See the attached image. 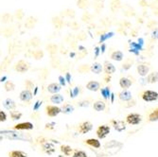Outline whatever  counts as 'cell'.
<instances>
[{"label":"cell","instance_id":"obj_1","mask_svg":"<svg viewBox=\"0 0 158 157\" xmlns=\"http://www.w3.org/2000/svg\"><path fill=\"white\" fill-rule=\"evenodd\" d=\"M121 11H122V14L125 16V17H128V18H132V17H135L136 16V10L135 8H133L132 6H130L129 4H124L122 5L121 7Z\"/></svg>","mask_w":158,"mask_h":157},{"label":"cell","instance_id":"obj_2","mask_svg":"<svg viewBox=\"0 0 158 157\" xmlns=\"http://www.w3.org/2000/svg\"><path fill=\"white\" fill-rule=\"evenodd\" d=\"M142 121V116L137 113H131L126 117V122L130 125H138Z\"/></svg>","mask_w":158,"mask_h":157},{"label":"cell","instance_id":"obj_3","mask_svg":"<svg viewBox=\"0 0 158 157\" xmlns=\"http://www.w3.org/2000/svg\"><path fill=\"white\" fill-rule=\"evenodd\" d=\"M142 97V99L144 101H157V98H158V94L157 92L155 91H152V90H146L143 92V94L141 95Z\"/></svg>","mask_w":158,"mask_h":157},{"label":"cell","instance_id":"obj_4","mask_svg":"<svg viewBox=\"0 0 158 157\" xmlns=\"http://www.w3.org/2000/svg\"><path fill=\"white\" fill-rule=\"evenodd\" d=\"M110 133V126L108 125H100L97 131H96V134L99 139H103L105 138Z\"/></svg>","mask_w":158,"mask_h":157},{"label":"cell","instance_id":"obj_5","mask_svg":"<svg viewBox=\"0 0 158 157\" xmlns=\"http://www.w3.org/2000/svg\"><path fill=\"white\" fill-rule=\"evenodd\" d=\"M38 23V18L34 15H30L27 16L24 22V27L27 30H32L35 27V26Z\"/></svg>","mask_w":158,"mask_h":157},{"label":"cell","instance_id":"obj_6","mask_svg":"<svg viewBox=\"0 0 158 157\" xmlns=\"http://www.w3.org/2000/svg\"><path fill=\"white\" fill-rule=\"evenodd\" d=\"M14 69H15V71H17L18 73H25L30 69V64L24 60H20L15 64V65H14Z\"/></svg>","mask_w":158,"mask_h":157},{"label":"cell","instance_id":"obj_7","mask_svg":"<svg viewBox=\"0 0 158 157\" xmlns=\"http://www.w3.org/2000/svg\"><path fill=\"white\" fill-rule=\"evenodd\" d=\"M92 129H93V124L90 121H84V122L81 123L79 125V128H78L79 133L81 134L89 133Z\"/></svg>","mask_w":158,"mask_h":157},{"label":"cell","instance_id":"obj_8","mask_svg":"<svg viewBox=\"0 0 158 157\" xmlns=\"http://www.w3.org/2000/svg\"><path fill=\"white\" fill-rule=\"evenodd\" d=\"M46 113L48 117L54 118V117H57L61 113V108L55 105H48L46 107Z\"/></svg>","mask_w":158,"mask_h":157},{"label":"cell","instance_id":"obj_9","mask_svg":"<svg viewBox=\"0 0 158 157\" xmlns=\"http://www.w3.org/2000/svg\"><path fill=\"white\" fill-rule=\"evenodd\" d=\"M61 18H64V17H67V18H70V19H74L76 17V11L75 10L71 9V8H66L64 10H63L61 12H60V15H59Z\"/></svg>","mask_w":158,"mask_h":157},{"label":"cell","instance_id":"obj_10","mask_svg":"<svg viewBox=\"0 0 158 157\" xmlns=\"http://www.w3.org/2000/svg\"><path fill=\"white\" fill-rule=\"evenodd\" d=\"M92 8L96 14H99L104 9V0H93Z\"/></svg>","mask_w":158,"mask_h":157},{"label":"cell","instance_id":"obj_11","mask_svg":"<svg viewBox=\"0 0 158 157\" xmlns=\"http://www.w3.org/2000/svg\"><path fill=\"white\" fill-rule=\"evenodd\" d=\"M51 23L53 25V27L56 28V30H62L64 27V26L65 25V22L63 18H61L59 15L57 16H53L51 18Z\"/></svg>","mask_w":158,"mask_h":157},{"label":"cell","instance_id":"obj_12","mask_svg":"<svg viewBox=\"0 0 158 157\" xmlns=\"http://www.w3.org/2000/svg\"><path fill=\"white\" fill-rule=\"evenodd\" d=\"M122 7L121 0H110V11L112 13H117L120 10Z\"/></svg>","mask_w":158,"mask_h":157},{"label":"cell","instance_id":"obj_13","mask_svg":"<svg viewBox=\"0 0 158 157\" xmlns=\"http://www.w3.org/2000/svg\"><path fill=\"white\" fill-rule=\"evenodd\" d=\"M32 97H33L32 92L28 89H25V90L21 91V93L19 95V98L24 102H30L32 99Z\"/></svg>","mask_w":158,"mask_h":157},{"label":"cell","instance_id":"obj_14","mask_svg":"<svg viewBox=\"0 0 158 157\" xmlns=\"http://www.w3.org/2000/svg\"><path fill=\"white\" fill-rule=\"evenodd\" d=\"M14 130H18V131H28V130H32L33 129V124L31 122H22L18 123L13 127Z\"/></svg>","mask_w":158,"mask_h":157},{"label":"cell","instance_id":"obj_15","mask_svg":"<svg viewBox=\"0 0 158 157\" xmlns=\"http://www.w3.org/2000/svg\"><path fill=\"white\" fill-rule=\"evenodd\" d=\"M95 19V15L94 14H92L91 12L87 11V10H85L82 14H81V20L85 23V24H92L93 21Z\"/></svg>","mask_w":158,"mask_h":157},{"label":"cell","instance_id":"obj_16","mask_svg":"<svg viewBox=\"0 0 158 157\" xmlns=\"http://www.w3.org/2000/svg\"><path fill=\"white\" fill-rule=\"evenodd\" d=\"M149 71H150V66L147 64H139L137 65V73L142 77L147 76L149 74Z\"/></svg>","mask_w":158,"mask_h":157},{"label":"cell","instance_id":"obj_17","mask_svg":"<svg viewBox=\"0 0 158 157\" xmlns=\"http://www.w3.org/2000/svg\"><path fill=\"white\" fill-rule=\"evenodd\" d=\"M118 97L122 101H130L133 99L132 93L129 90H123V91L119 92L118 93Z\"/></svg>","mask_w":158,"mask_h":157},{"label":"cell","instance_id":"obj_18","mask_svg":"<svg viewBox=\"0 0 158 157\" xmlns=\"http://www.w3.org/2000/svg\"><path fill=\"white\" fill-rule=\"evenodd\" d=\"M102 70H104L106 75H112L113 73L116 72V67H114V65L112 63L106 61L104 63V66H102Z\"/></svg>","mask_w":158,"mask_h":157},{"label":"cell","instance_id":"obj_19","mask_svg":"<svg viewBox=\"0 0 158 157\" xmlns=\"http://www.w3.org/2000/svg\"><path fill=\"white\" fill-rule=\"evenodd\" d=\"M48 91L49 92V93H51V94H58L60 91H61V89H62V86L59 84V83H56V82H52V83H50V84H48Z\"/></svg>","mask_w":158,"mask_h":157},{"label":"cell","instance_id":"obj_20","mask_svg":"<svg viewBox=\"0 0 158 157\" xmlns=\"http://www.w3.org/2000/svg\"><path fill=\"white\" fill-rule=\"evenodd\" d=\"M111 123L113 124L114 130L118 132H122L123 130L126 129V123L123 120H112Z\"/></svg>","mask_w":158,"mask_h":157},{"label":"cell","instance_id":"obj_21","mask_svg":"<svg viewBox=\"0 0 158 157\" xmlns=\"http://www.w3.org/2000/svg\"><path fill=\"white\" fill-rule=\"evenodd\" d=\"M14 20V17L11 13L10 12H4L1 16H0V22H2L3 24H10Z\"/></svg>","mask_w":158,"mask_h":157},{"label":"cell","instance_id":"obj_22","mask_svg":"<svg viewBox=\"0 0 158 157\" xmlns=\"http://www.w3.org/2000/svg\"><path fill=\"white\" fill-rule=\"evenodd\" d=\"M42 149H43V151H44L48 155H50V154L55 152V146H54V144L50 143V142H46V143L43 144Z\"/></svg>","mask_w":158,"mask_h":157},{"label":"cell","instance_id":"obj_23","mask_svg":"<svg viewBox=\"0 0 158 157\" xmlns=\"http://www.w3.org/2000/svg\"><path fill=\"white\" fill-rule=\"evenodd\" d=\"M3 106H4L5 109H7L9 111H12V110H14L16 108V103L11 98H6L5 101H3Z\"/></svg>","mask_w":158,"mask_h":157},{"label":"cell","instance_id":"obj_24","mask_svg":"<svg viewBox=\"0 0 158 157\" xmlns=\"http://www.w3.org/2000/svg\"><path fill=\"white\" fill-rule=\"evenodd\" d=\"M86 88H87L89 91L97 92L100 89V83L96 81H91L86 84Z\"/></svg>","mask_w":158,"mask_h":157},{"label":"cell","instance_id":"obj_25","mask_svg":"<svg viewBox=\"0 0 158 157\" xmlns=\"http://www.w3.org/2000/svg\"><path fill=\"white\" fill-rule=\"evenodd\" d=\"M91 5L90 0H77L76 1V6L80 10H87Z\"/></svg>","mask_w":158,"mask_h":157},{"label":"cell","instance_id":"obj_26","mask_svg":"<svg viewBox=\"0 0 158 157\" xmlns=\"http://www.w3.org/2000/svg\"><path fill=\"white\" fill-rule=\"evenodd\" d=\"M110 58H111L112 60H114V61H116V62H120V61L123 60L124 55H123V53H122L121 51H119V50H114V51H113V52L111 53Z\"/></svg>","mask_w":158,"mask_h":157},{"label":"cell","instance_id":"obj_27","mask_svg":"<svg viewBox=\"0 0 158 157\" xmlns=\"http://www.w3.org/2000/svg\"><path fill=\"white\" fill-rule=\"evenodd\" d=\"M46 49L48 50V52L51 56H54V55H56L57 52H58L59 47L57 46V45L55 44V43H49L48 45H47Z\"/></svg>","mask_w":158,"mask_h":157},{"label":"cell","instance_id":"obj_28","mask_svg":"<svg viewBox=\"0 0 158 157\" xmlns=\"http://www.w3.org/2000/svg\"><path fill=\"white\" fill-rule=\"evenodd\" d=\"M119 85L120 87L123 88V90H127L129 87H131L132 85V81L128 78H125V77H122L120 80H119Z\"/></svg>","mask_w":158,"mask_h":157},{"label":"cell","instance_id":"obj_29","mask_svg":"<svg viewBox=\"0 0 158 157\" xmlns=\"http://www.w3.org/2000/svg\"><path fill=\"white\" fill-rule=\"evenodd\" d=\"M85 144H87L88 146L90 147H93V148H96V149H98L100 148V146H102V144H100V142L96 139V138H89V139H86L84 141Z\"/></svg>","mask_w":158,"mask_h":157},{"label":"cell","instance_id":"obj_30","mask_svg":"<svg viewBox=\"0 0 158 157\" xmlns=\"http://www.w3.org/2000/svg\"><path fill=\"white\" fill-rule=\"evenodd\" d=\"M13 56L14 55H9V56H7L6 58L3 60V62L1 63V65H0V70H6L7 68H8V66H9V64L11 63V61L13 60Z\"/></svg>","mask_w":158,"mask_h":157},{"label":"cell","instance_id":"obj_31","mask_svg":"<svg viewBox=\"0 0 158 157\" xmlns=\"http://www.w3.org/2000/svg\"><path fill=\"white\" fill-rule=\"evenodd\" d=\"M90 71H92L95 74H99L102 72V64L98 62L94 63L92 65H90Z\"/></svg>","mask_w":158,"mask_h":157},{"label":"cell","instance_id":"obj_32","mask_svg":"<svg viewBox=\"0 0 158 157\" xmlns=\"http://www.w3.org/2000/svg\"><path fill=\"white\" fill-rule=\"evenodd\" d=\"M64 101V97L61 94H54L50 97V101L55 104H61Z\"/></svg>","mask_w":158,"mask_h":157},{"label":"cell","instance_id":"obj_33","mask_svg":"<svg viewBox=\"0 0 158 157\" xmlns=\"http://www.w3.org/2000/svg\"><path fill=\"white\" fill-rule=\"evenodd\" d=\"M13 17L15 18L17 21H19V22L22 21V20H24V18H25V11H24V10L22 8L16 9L15 11H14Z\"/></svg>","mask_w":158,"mask_h":157},{"label":"cell","instance_id":"obj_34","mask_svg":"<svg viewBox=\"0 0 158 157\" xmlns=\"http://www.w3.org/2000/svg\"><path fill=\"white\" fill-rule=\"evenodd\" d=\"M106 105H105V102L102 101H97L96 102H94V105H93V108L95 111L97 112H102L104 111Z\"/></svg>","mask_w":158,"mask_h":157},{"label":"cell","instance_id":"obj_35","mask_svg":"<svg viewBox=\"0 0 158 157\" xmlns=\"http://www.w3.org/2000/svg\"><path fill=\"white\" fill-rule=\"evenodd\" d=\"M1 32H2V34H3L6 38H10V37L12 36L13 33H14V27H13L12 26H10V27H4L3 30L1 31Z\"/></svg>","mask_w":158,"mask_h":157},{"label":"cell","instance_id":"obj_36","mask_svg":"<svg viewBox=\"0 0 158 157\" xmlns=\"http://www.w3.org/2000/svg\"><path fill=\"white\" fill-rule=\"evenodd\" d=\"M74 110H75V108H74L73 105H71V104H69V103H66V104H64V105L61 108V113L65 114V115H69V114L73 113Z\"/></svg>","mask_w":158,"mask_h":157},{"label":"cell","instance_id":"obj_37","mask_svg":"<svg viewBox=\"0 0 158 157\" xmlns=\"http://www.w3.org/2000/svg\"><path fill=\"white\" fill-rule=\"evenodd\" d=\"M9 157H27V154L23 151L14 150L9 152Z\"/></svg>","mask_w":158,"mask_h":157},{"label":"cell","instance_id":"obj_38","mask_svg":"<svg viewBox=\"0 0 158 157\" xmlns=\"http://www.w3.org/2000/svg\"><path fill=\"white\" fill-rule=\"evenodd\" d=\"M60 150L64 153V155H65V156H69V155H71V153L73 152V149L68 145H62Z\"/></svg>","mask_w":158,"mask_h":157},{"label":"cell","instance_id":"obj_39","mask_svg":"<svg viewBox=\"0 0 158 157\" xmlns=\"http://www.w3.org/2000/svg\"><path fill=\"white\" fill-rule=\"evenodd\" d=\"M65 25L70 27L71 30H73V31H79L80 30V27H81V25L79 24V22L73 20V21H70V22H67L65 23Z\"/></svg>","mask_w":158,"mask_h":157},{"label":"cell","instance_id":"obj_40","mask_svg":"<svg viewBox=\"0 0 158 157\" xmlns=\"http://www.w3.org/2000/svg\"><path fill=\"white\" fill-rule=\"evenodd\" d=\"M32 56L35 60H41L44 58L45 56V53L42 49H36V50H33L32 51Z\"/></svg>","mask_w":158,"mask_h":157},{"label":"cell","instance_id":"obj_41","mask_svg":"<svg viewBox=\"0 0 158 157\" xmlns=\"http://www.w3.org/2000/svg\"><path fill=\"white\" fill-rule=\"evenodd\" d=\"M99 22H100V24H102V26H104V27H106L112 26V24H113V20H111V18L108 17V16H105V17L100 18Z\"/></svg>","mask_w":158,"mask_h":157},{"label":"cell","instance_id":"obj_42","mask_svg":"<svg viewBox=\"0 0 158 157\" xmlns=\"http://www.w3.org/2000/svg\"><path fill=\"white\" fill-rule=\"evenodd\" d=\"M28 44H30L31 47L37 48V47H39L41 45V40L38 37H33V38H31L30 41H28Z\"/></svg>","mask_w":158,"mask_h":157},{"label":"cell","instance_id":"obj_43","mask_svg":"<svg viewBox=\"0 0 158 157\" xmlns=\"http://www.w3.org/2000/svg\"><path fill=\"white\" fill-rule=\"evenodd\" d=\"M10 118H12V120H18V119H21L22 118V113L18 112V111H10Z\"/></svg>","mask_w":158,"mask_h":157},{"label":"cell","instance_id":"obj_44","mask_svg":"<svg viewBox=\"0 0 158 157\" xmlns=\"http://www.w3.org/2000/svg\"><path fill=\"white\" fill-rule=\"evenodd\" d=\"M118 25L120 27H123V28H130L132 27V23L129 21V20H120L118 22Z\"/></svg>","mask_w":158,"mask_h":157},{"label":"cell","instance_id":"obj_45","mask_svg":"<svg viewBox=\"0 0 158 157\" xmlns=\"http://www.w3.org/2000/svg\"><path fill=\"white\" fill-rule=\"evenodd\" d=\"M4 88L7 92H10V91H13L14 89H15V84H14L12 81H6L5 85H4Z\"/></svg>","mask_w":158,"mask_h":157},{"label":"cell","instance_id":"obj_46","mask_svg":"<svg viewBox=\"0 0 158 157\" xmlns=\"http://www.w3.org/2000/svg\"><path fill=\"white\" fill-rule=\"evenodd\" d=\"M148 81L150 83H155L158 80V76H157V72H152V73H150L148 74Z\"/></svg>","mask_w":158,"mask_h":157},{"label":"cell","instance_id":"obj_47","mask_svg":"<svg viewBox=\"0 0 158 157\" xmlns=\"http://www.w3.org/2000/svg\"><path fill=\"white\" fill-rule=\"evenodd\" d=\"M134 59L133 58H128L125 62H124V64H122V68L124 69V70H127V69H129L130 68L132 65H133V64H134Z\"/></svg>","mask_w":158,"mask_h":157},{"label":"cell","instance_id":"obj_48","mask_svg":"<svg viewBox=\"0 0 158 157\" xmlns=\"http://www.w3.org/2000/svg\"><path fill=\"white\" fill-rule=\"evenodd\" d=\"M78 70L81 73H86V72H88V71H90V65L89 64H81L79 66Z\"/></svg>","mask_w":158,"mask_h":157},{"label":"cell","instance_id":"obj_49","mask_svg":"<svg viewBox=\"0 0 158 157\" xmlns=\"http://www.w3.org/2000/svg\"><path fill=\"white\" fill-rule=\"evenodd\" d=\"M157 119H158V111H157V109H155L150 115L149 120L150 121H157Z\"/></svg>","mask_w":158,"mask_h":157},{"label":"cell","instance_id":"obj_50","mask_svg":"<svg viewBox=\"0 0 158 157\" xmlns=\"http://www.w3.org/2000/svg\"><path fill=\"white\" fill-rule=\"evenodd\" d=\"M157 27V21L156 20H149L148 23H147V27L150 28V30H153V28H155Z\"/></svg>","mask_w":158,"mask_h":157},{"label":"cell","instance_id":"obj_51","mask_svg":"<svg viewBox=\"0 0 158 157\" xmlns=\"http://www.w3.org/2000/svg\"><path fill=\"white\" fill-rule=\"evenodd\" d=\"M72 157H88V156L83 151H75Z\"/></svg>","mask_w":158,"mask_h":157},{"label":"cell","instance_id":"obj_52","mask_svg":"<svg viewBox=\"0 0 158 157\" xmlns=\"http://www.w3.org/2000/svg\"><path fill=\"white\" fill-rule=\"evenodd\" d=\"M76 38H77L79 41H85L86 38H87V34H86L85 31H80V32L77 34Z\"/></svg>","mask_w":158,"mask_h":157},{"label":"cell","instance_id":"obj_53","mask_svg":"<svg viewBox=\"0 0 158 157\" xmlns=\"http://www.w3.org/2000/svg\"><path fill=\"white\" fill-rule=\"evenodd\" d=\"M51 63H52V65L54 67H56V66H58L60 64V59L57 56L54 55V56H52V58H51Z\"/></svg>","mask_w":158,"mask_h":157},{"label":"cell","instance_id":"obj_54","mask_svg":"<svg viewBox=\"0 0 158 157\" xmlns=\"http://www.w3.org/2000/svg\"><path fill=\"white\" fill-rule=\"evenodd\" d=\"M149 3L150 2H148L147 0H138V5L140 6V7H142L143 9H145V8H149Z\"/></svg>","mask_w":158,"mask_h":157},{"label":"cell","instance_id":"obj_55","mask_svg":"<svg viewBox=\"0 0 158 157\" xmlns=\"http://www.w3.org/2000/svg\"><path fill=\"white\" fill-rule=\"evenodd\" d=\"M7 120V114L2 111V110H0V122H5Z\"/></svg>","mask_w":158,"mask_h":157},{"label":"cell","instance_id":"obj_56","mask_svg":"<svg viewBox=\"0 0 158 157\" xmlns=\"http://www.w3.org/2000/svg\"><path fill=\"white\" fill-rule=\"evenodd\" d=\"M117 32H118V33L121 34V35H127L126 28H123V27H120L117 30Z\"/></svg>","mask_w":158,"mask_h":157},{"label":"cell","instance_id":"obj_57","mask_svg":"<svg viewBox=\"0 0 158 157\" xmlns=\"http://www.w3.org/2000/svg\"><path fill=\"white\" fill-rule=\"evenodd\" d=\"M25 85H26V87L28 89V90H31V88H32L33 87V83L31 81H26V82H25Z\"/></svg>","mask_w":158,"mask_h":157},{"label":"cell","instance_id":"obj_58","mask_svg":"<svg viewBox=\"0 0 158 157\" xmlns=\"http://www.w3.org/2000/svg\"><path fill=\"white\" fill-rule=\"evenodd\" d=\"M78 105H79V106H83V107H85V106H89V101H81V102L78 103Z\"/></svg>","mask_w":158,"mask_h":157},{"label":"cell","instance_id":"obj_59","mask_svg":"<svg viewBox=\"0 0 158 157\" xmlns=\"http://www.w3.org/2000/svg\"><path fill=\"white\" fill-rule=\"evenodd\" d=\"M137 34H138V31H137V28H133V30L131 31V36H133V37H135V36H137Z\"/></svg>","mask_w":158,"mask_h":157},{"label":"cell","instance_id":"obj_60","mask_svg":"<svg viewBox=\"0 0 158 157\" xmlns=\"http://www.w3.org/2000/svg\"><path fill=\"white\" fill-rule=\"evenodd\" d=\"M136 23L141 25L144 23V19H143V17H141V16H138V17H136Z\"/></svg>","mask_w":158,"mask_h":157},{"label":"cell","instance_id":"obj_61","mask_svg":"<svg viewBox=\"0 0 158 157\" xmlns=\"http://www.w3.org/2000/svg\"><path fill=\"white\" fill-rule=\"evenodd\" d=\"M142 12H143V16H146L147 14H148V10H147V8L143 9V10H142Z\"/></svg>","mask_w":158,"mask_h":157},{"label":"cell","instance_id":"obj_62","mask_svg":"<svg viewBox=\"0 0 158 157\" xmlns=\"http://www.w3.org/2000/svg\"><path fill=\"white\" fill-rule=\"evenodd\" d=\"M58 157H65V156H64V155H58Z\"/></svg>","mask_w":158,"mask_h":157}]
</instances>
